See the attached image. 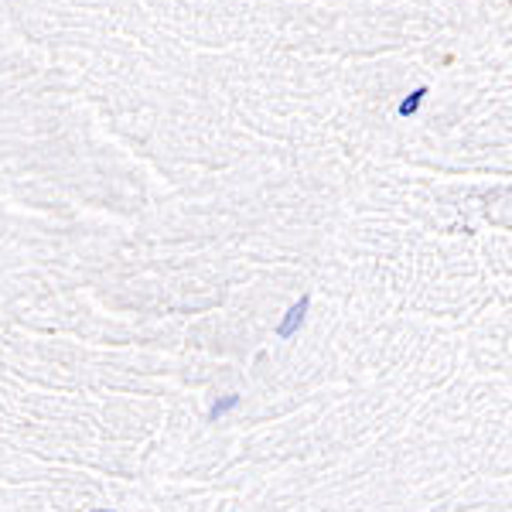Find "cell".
Masks as SVG:
<instances>
[{
    "instance_id": "2",
    "label": "cell",
    "mask_w": 512,
    "mask_h": 512,
    "mask_svg": "<svg viewBox=\"0 0 512 512\" xmlns=\"http://www.w3.org/2000/svg\"><path fill=\"white\" fill-rule=\"evenodd\" d=\"M424 96H427V89H417V93H410L407 99H403V103H400V117H414L420 99H424Z\"/></svg>"
},
{
    "instance_id": "1",
    "label": "cell",
    "mask_w": 512,
    "mask_h": 512,
    "mask_svg": "<svg viewBox=\"0 0 512 512\" xmlns=\"http://www.w3.org/2000/svg\"><path fill=\"white\" fill-rule=\"evenodd\" d=\"M308 304H311L308 297H301V301H297L294 308L287 311V318H284V321H280V325H277V335H280V338H291V335L297 332V328H301L304 315H308Z\"/></svg>"
},
{
    "instance_id": "3",
    "label": "cell",
    "mask_w": 512,
    "mask_h": 512,
    "mask_svg": "<svg viewBox=\"0 0 512 512\" xmlns=\"http://www.w3.org/2000/svg\"><path fill=\"white\" fill-rule=\"evenodd\" d=\"M93 512H113V509H93Z\"/></svg>"
}]
</instances>
